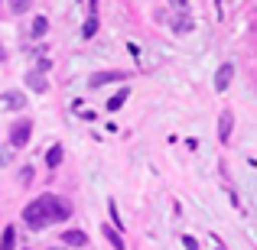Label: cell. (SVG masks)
<instances>
[{"label":"cell","mask_w":257,"mask_h":250,"mask_svg":"<svg viewBox=\"0 0 257 250\" xmlns=\"http://www.w3.org/2000/svg\"><path fill=\"white\" fill-rule=\"evenodd\" d=\"M36 205H39V214H43L46 224L69 221V214H72V205L65 198H59V195H43V198H36Z\"/></svg>","instance_id":"obj_1"},{"label":"cell","mask_w":257,"mask_h":250,"mask_svg":"<svg viewBox=\"0 0 257 250\" xmlns=\"http://www.w3.org/2000/svg\"><path fill=\"white\" fill-rule=\"evenodd\" d=\"M30 133H33V124H30V120H17V124L10 127V146H13V150L26 146V143H30Z\"/></svg>","instance_id":"obj_2"},{"label":"cell","mask_w":257,"mask_h":250,"mask_svg":"<svg viewBox=\"0 0 257 250\" xmlns=\"http://www.w3.org/2000/svg\"><path fill=\"white\" fill-rule=\"evenodd\" d=\"M231 78H234V65H231V62H221L218 72H215V91L225 94L228 88H231Z\"/></svg>","instance_id":"obj_3"},{"label":"cell","mask_w":257,"mask_h":250,"mask_svg":"<svg viewBox=\"0 0 257 250\" xmlns=\"http://www.w3.org/2000/svg\"><path fill=\"white\" fill-rule=\"evenodd\" d=\"M0 107H4V111H23L26 107V94L23 91H4L0 94Z\"/></svg>","instance_id":"obj_4"},{"label":"cell","mask_w":257,"mask_h":250,"mask_svg":"<svg viewBox=\"0 0 257 250\" xmlns=\"http://www.w3.org/2000/svg\"><path fill=\"white\" fill-rule=\"evenodd\" d=\"M111 82H127L124 72H94L88 78V88H101V85H111Z\"/></svg>","instance_id":"obj_5"},{"label":"cell","mask_w":257,"mask_h":250,"mask_svg":"<svg viewBox=\"0 0 257 250\" xmlns=\"http://www.w3.org/2000/svg\"><path fill=\"white\" fill-rule=\"evenodd\" d=\"M23 82H26V88H30V91H39V94L49 91V78H46V72H36V69H33V72H26Z\"/></svg>","instance_id":"obj_6"},{"label":"cell","mask_w":257,"mask_h":250,"mask_svg":"<svg viewBox=\"0 0 257 250\" xmlns=\"http://www.w3.org/2000/svg\"><path fill=\"white\" fill-rule=\"evenodd\" d=\"M23 221L33 227V231H43V227H46V221H43V214H39V205H36V201H30V205L23 208Z\"/></svg>","instance_id":"obj_7"},{"label":"cell","mask_w":257,"mask_h":250,"mask_svg":"<svg viewBox=\"0 0 257 250\" xmlns=\"http://www.w3.org/2000/svg\"><path fill=\"white\" fill-rule=\"evenodd\" d=\"M231 130H234V117H231V111H225L218 117V140H221V143L231 140Z\"/></svg>","instance_id":"obj_8"},{"label":"cell","mask_w":257,"mask_h":250,"mask_svg":"<svg viewBox=\"0 0 257 250\" xmlns=\"http://www.w3.org/2000/svg\"><path fill=\"white\" fill-rule=\"evenodd\" d=\"M62 244L82 250V247H88V234H85V231H65V234H62Z\"/></svg>","instance_id":"obj_9"},{"label":"cell","mask_w":257,"mask_h":250,"mask_svg":"<svg viewBox=\"0 0 257 250\" xmlns=\"http://www.w3.org/2000/svg\"><path fill=\"white\" fill-rule=\"evenodd\" d=\"M170 26H173V33H192V17L189 13H176L170 20Z\"/></svg>","instance_id":"obj_10"},{"label":"cell","mask_w":257,"mask_h":250,"mask_svg":"<svg viewBox=\"0 0 257 250\" xmlns=\"http://www.w3.org/2000/svg\"><path fill=\"white\" fill-rule=\"evenodd\" d=\"M101 234H104V237L111 240V247H114V250H127V244H124V237H120V231H117V227L104 224V227H101Z\"/></svg>","instance_id":"obj_11"},{"label":"cell","mask_w":257,"mask_h":250,"mask_svg":"<svg viewBox=\"0 0 257 250\" xmlns=\"http://www.w3.org/2000/svg\"><path fill=\"white\" fill-rule=\"evenodd\" d=\"M62 156H65V153H62V146H59V143H52L49 150H46V166H49V169H56L59 163H62Z\"/></svg>","instance_id":"obj_12"},{"label":"cell","mask_w":257,"mask_h":250,"mask_svg":"<svg viewBox=\"0 0 257 250\" xmlns=\"http://www.w3.org/2000/svg\"><path fill=\"white\" fill-rule=\"evenodd\" d=\"M46 30H49V20H46V17H36V20H33V36H36V39H43L46 36Z\"/></svg>","instance_id":"obj_13"},{"label":"cell","mask_w":257,"mask_h":250,"mask_svg":"<svg viewBox=\"0 0 257 250\" xmlns=\"http://www.w3.org/2000/svg\"><path fill=\"white\" fill-rule=\"evenodd\" d=\"M127 94H131L127 88H124V91H117L111 101H107V111H120V107H124V101H127Z\"/></svg>","instance_id":"obj_14"},{"label":"cell","mask_w":257,"mask_h":250,"mask_svg":"<svg viewBox=\"0 0 257 250\" xmlns=\"http://www.w3.org/2000/svg\"><path fill=\"white\" fill-rule=\"evenodd\" d=\"M13 240H17V231H13V227H4V237H0V250H13Z\"/></svg>","instance_id":"obj_15"},{"label":"cell","mask_w":257,"mask_h":250,"mask_svg":"<svg viewBox=\"0 0 257 250\" xmlns=\"http://www.w3.org/2000/svg\"><path fill=\"white\" fill-rule=\"evenodd\" d=\"M94 33H98V20H94V13H91V17H88V23L82 26V36H85V39H91Z\"/></svg>","instance_id":"obj_16"},{"label":"cell","mask_w":257,"mask_h":250,"mask_svg":"<svg viewBox=\"0 0 257 250\" xmlns=\"http://www.w3.org/2000/svg\"><path fill=\"white\" fill-rule=\"evenodd\" d=\"M13 159V146H0V166H10Z\"/></svg>","instance_id":"obj_17"},{"label":"cell","mask_w":257,"mask_h":250,"mask_svg":"<svg viewBox=\"0 0 257 250\" xmlns=\"http://www.w3.org/2000/svg\"><path fill=\"white\" fill-rule=\"evenodd\" d=\"M107 208H111V221H114V227H117V231H124V221H120V214H117V205L111 201Z\"/></svg>","instance_id":"obj_18"},{"label":"cell","mask_w":257,"mask_h":250,"mask_svg":"<svg viewBox=\"0 0 257 250\" xmlns=\"http://www.w3.org/2000/svg\"><path fill=\"white\" fill-rule=\"evenodd\" d=\"M10 7H13V13H23V10H30V0H10Z\"/></svg>","instance_id":"obj_19"},{"label":"cell","mask_w":257,"mask_h":250,"mask_svg":"<svg viewBox=\"0 0 257 250\" xmlns=\"http://www.w3.org/2000/svg\"><path fill=\"white\" fill-rule=\"evenodd\" d=\"M170 4H173L176 13H189V4H186V0H170Z\"/></svg>","instance_id":"obj_20"},{"label":"cell","mask_w":257,"mask_h":250,"mask_svg":"<svg viewBox=\"0 0 257 250\" xmlns=\"http://www.w3.org/2000/svg\"><path fill=\"white\" fill-rule=\"evenodd\" d=\"M20 182H23V185H26V182H33V169H30V166H23V172H20Z\"/></svg>","instance_id":"obj_21"},{"label":"cell","mask_w":257,"mask_h":250,"mask_svg":"<svg viewBox=\"0 0 257 250\" xmlns=\"http://www.w3.org/2000/svg\"><path fill=\"white\" fill-rule=\"evenodd\" d=\"M182 247H186V250H199V244H195V237H189V234L182 237Z\"/></svg>","instance_id":"obj_22"},{"label":"cell","mask_w":257,"mask_h":250,"mask_svg":"<svg viewBox=\"0 0 257 250\" xmlns=\"http://www.w3.org/2000/svg\"><path fill=\"white\" fill-rule=\"evenodd\" d=\"M49 65H52L49 59H39V62H36V72H49Z\"/></svg>","instance_id":"obj_23"},{"label":"cell","mask_w":257,"mask_h":250,"mask_svg":"<svg viewBox=\"0 0 257 250\" xmlns=\"http://www.w3.org/2000/svg\"><path fill=\"white\" fill-rule=\"evenodd\" d=\"M88 7H91V13H94V10H98V0H88Z\"/></svg>","instance_id":"obj_24"},{"label":"cell","mask_w":257,"mask_h":250,"mask_svg":"<svg viewBox=\"0 0 257 250\" xmlns=\"http://www.w3.org/2000/svg\"><path fill=\"white\" fill-rule=\"evenodd\" d=\"M4 59H7V52H4V46H0V62H4Z\"/></svg>","instance_id":"obj_25"},{"label":"cell","mask_w":257,"mask_h":250,"mask_svg":"<svg viewBox=\"0 0 257 250\" xmlns=\"http://www.w3.org/2000/svg\"><path fill=\"white\" fill-rule=\"evenodd\" d=\"M46 250H65V247H46Z\"/></svg>","instance_id":"obj_26"},{"label":"cell","mask_w":257,"mask_h":250,"mask_svg":"<svg viewBox=\"0 0 257 250\" xmlns=\"http://www.w3.org/2000/svg\"><path fill=\"white\" fill-rule=\"evenodd\" d=\"M23 250H26V247H23Z\"/></svg>","instance_id":"obj_27"}]
</instances>
